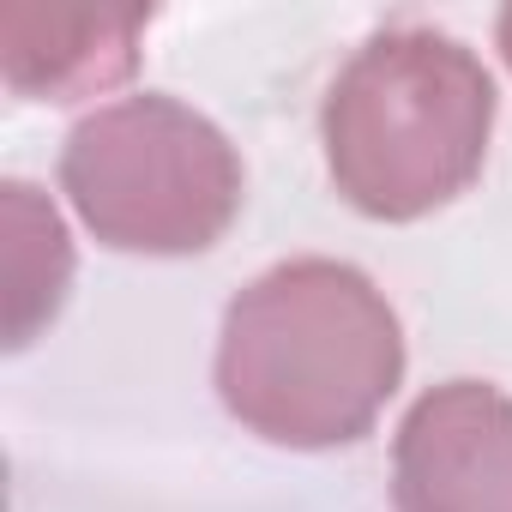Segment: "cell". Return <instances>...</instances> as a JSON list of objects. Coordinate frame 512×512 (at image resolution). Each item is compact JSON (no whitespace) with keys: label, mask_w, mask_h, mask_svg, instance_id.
Segmentation results:
<instances>
[{"label":"cell","mask_w":512,"mask_h":512,"mask_svg":"<svg viewBox=\"0 0 512 512\" xmlns=\"http://www.w3.org/2000/svg\"><path fill=\"white\" fill-rule=\"evenodd\" d=\"M404 380V332L368 272L284 260L223 314L217 392L272 446H344L374 428Z\"/></svg>","instance_id":"6da1fadb"},{"label":"cell","mask_w":512,"mask_h":512,"mask_svg":"<svg viewBox=\"0 0 512 512\" xmlns=\"http://www.w3.org/2000/svg\"><path fill=\"white\" fill-rule=\"evenodd\" d=\"M494 133V79L446 31L398 25L368 37L332 79L320 139L338 193L386 223L458 199Z\"/></svg>","instance_id":"7a4b0ae2"},{"label":"cell","mask_w":512,"mask_h":512,"mask_svg":"<svg viewBox=\"0 0 512 512\" xmlns=\"http://www.w3.org/2000/svg\"><path fill=\"white\" fill-rule=\"evenodd\" d=\"M61 187L79 223L121 253H199L241 211V157L217 121L145 91L67 133Z\"/></svg>","instance_id":"3957f363"},{"label":"cell","mask_w":512,"mask_h":512,"mask_svg":"<svg viewBox=\"0 0 512 512\" xmlns=\"http://www.w3.org/2000/svg\"><path fill=\"white\" fill-rule=\"evenodd\" d=\"M398 512H512V398L446 380L410 404L392 440Z\"/></svg>","instance_id":"277c9868"},{"label":"cell","mask_w":512,"mask_h":512,"mask_svg":"<svg viewBox=\"0 0 512 512\" xmlns=\"http://www.w3.org/2000/svg\"><path fill=\"white\" fill-rule=\"evenodd\" d=\"M151 13H49V7H0V73L31 103H79L115 91L139 67Z\"/></svg>","instance_id":"5b68a950"},{"label":"cell","mask_w":512,"mask_h":512,"mask_svg":"<svg viewBox=\"0 0 512 512\" xmlns=\"http://www.w3.org/2000/svg\"><path fill=\"white\" fill-rule=\"evenodd\" d=\"M73 284V241L55 199L31 181L0 187V302H7V350L37 344L61 314Z\"/></svg>","instance_id":"8992f818"},{"label":"cell","mask_w":512,"mask_h":512,"mask_svg":"<svg viewBox=\"0 0 512 512\" xmlns=\"http://www.w3.org/2000/svg\"><path fill=\"white\" fill-rule=\"evenodd\" d=\"M494 43H500V55H506V67H512V7L494 19Z\"/></svg>","instance_id":"52a82bcc"}]
</instances>
